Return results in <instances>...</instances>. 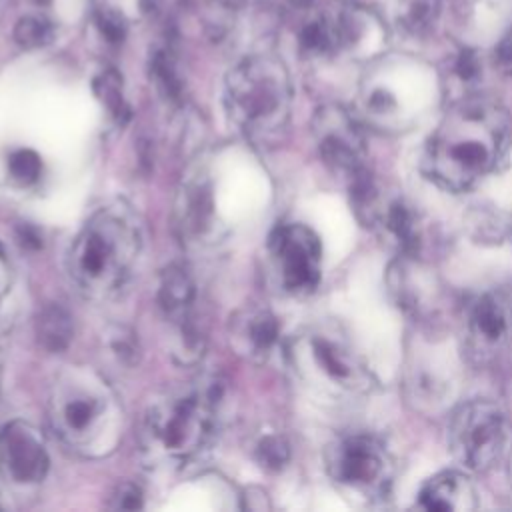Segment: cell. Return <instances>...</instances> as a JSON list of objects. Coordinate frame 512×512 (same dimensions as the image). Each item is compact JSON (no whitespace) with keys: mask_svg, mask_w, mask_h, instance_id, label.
<instances>
[{"mask_svg":"<svg viewBox=\"0 0 512 512\" xmlns=\"http://www.w3.org/2000/svg\"><path fill=\"white\" fill-rule=\"evenodd\" d=\"M272 266L280 286L290 294H308L320 282L322 248L318 236L304 224H282L268 240Z\"/></svg>","mask_w":512,"mask_h":512,"instance_id":"cell-9","label":"cell"},{"mask_svg":"<svg viewBox=\"0 0 512 512\" xmlns=\"http://www.w3.org/2000/svg\"><path fill=\"white\" fill-rule=\"evenodd\" d=\"M300 50L306 56H328L344 46L340 20H330L326 16H316L308 20L300 30Z\"/></svg>","mask_w":512,"mask_h":512,"instance_id":"cell-16","label":"cell"},{"mask_svg":"<svg viewBox=\"0 0 512 512\" xmlns=\"http://www.w3.org/2000/svg\"><path fill=\"white\" fill-rule=\"evenodd\" d=\"M72 334H74L72 318L62 306L50 304L42 308V312L36 318V338L44 350L48 352L66 350L72 340Z\"/></svg>","mask_w":512,"mask_h":512,"instance_id":"cell-17","label":"cell"},{"mask_svg":"<svg viewBox=\"0 0 512 512\" xmlns=\"http://www.w3.org/2000/svg\"><path fill=\"white\" fill-rule=\"evenodd\" d=\"M48 420L62 444L82 456L114 450L122 434V406L110 384L92 368L70 366L48 396Z\"/></svg>","mask_w":512,"mask_h":512,"instance_id":"cell-3","label":"cell"},{"mask_svg":"<svg viewBox=\"0 0 512 512\" xmlns=\"http://www.w3.org/2000/svg\"><path fill=\"white\" fill-rule=\"evenodd\" d=\"M212 218V194L202 182L186 186L180 202V226L186 234L200 236L208 230Z\"/></svg>","mask_w":512,"mask_h":512,"instance_id":"cell-18","label":"cell"},{"mask_svg":"<svg viewBox=\"0 0 512 512\" xmlns=\"http://www.w3.org/2000/svg\"><path fill=\"white\" fill-rule=\"evenodd\" d=\"M436 16V2L434 0H406L402 10V24L410 32H422L426 30Z\"/></svg>","mask_w":512,"mask_h":512,"instance_id":"cell-24","label":"cell"},{"mask_svg":"<svg viewBox=\"0 0 512 512\" xmlns=\"http://www.w3.org/2000/svg\"><path fill=\"white\" fill-rule=\"evenodd\" d=\"M290 358L298 376L316 390L344 396L370 388V372L350 346L332 328H312L290 346Z\"/></svg>","mask_w":512,"mask_h":512,"instance_id":"cell-6","label":"cell"},{"mask_svg":"<svg viewBox=\"0 0 512 512\" xmlns=\"http://www.w3.org/2000/svg\"><path fill=\"white\" fill-rule=\"evenodd\" d=\"M496 60L498 66L506 72H512V30L502 38V42L496 48Z\"/></svg>","mask_w":512,"mask_h":512,"instance_id":"cell-27","label":"cell"},{"mask_svg":"<svg viewBox=\"0 0 512 512\" xmlns=\"http://www.w3.org/2000/svg\"><path fill=\"white\" fill-rule=\"evenodd\" d=\"M94 22H96V28H98L100 36L108 44H122L124 42L128 22H126L122 12H118L112 6H100L94 14Z\"/></svg>","mask_w":512,"mask_h":512,"instance_id":"cell-22","label":"cell"},{"mask_svg":"<svg viewBox=\"0 0 512 512\" xmlns=\"http://www.w3.org/2000/svg\"><path fill=\"white\" fill-rule=\"evenodd\" d=\"M510 480H512V458H510Z\"/></svg>","mask_w":512,"mask_h":512,"instance_id":"cell-30","label":"cell"},{"mask_svg":"<svg viewBox=\"0 0 512 512\" xmlns=\"http://www.w3.org/2000/svg\"><path fill=\"white\" fill-rule=\"evenodd\" d=\"M448 444L458 462L470 470L490 468L506 444V422L502 410L488 400L462 404L450 420Z\"/></svg>","mask_w":512,"mask_h":512,"instance_id":"cell-7","label":"cell"},{"mask_svg":"<svg viewBox=\"0 0 512 512\" xmlns=\"http://www.w3.org/2000/svg\"><path fill=\"white\" fill-rule=\"evenodd\" d=\"M216 398L200 388L166 390L144 414L142 452L154 464H180L192 458L214 428Z\"/></svg>","mask_w":512,"mask_h":512,"instance_id":"cell-5","label":"cell"},{"mask_svg":"<svg viewBox=\"0 0 512 512\" xmlns=\"http://www.w3.org/2000/svg\"><path fill=\"white\" fill-rule=\"evenodd\" d=\"M278 340V322L262 308L240 310L230 324V342L238 354L250 360H264Z\"/></svg>","mask_w":512,"mask_h":512,"instance_id":"cell-13","label":"cell"},{"mask_svg":"<svg viewBox=\"0 0 512 512\" xmlns=\"http://www.w3.org/2000/svg\"><path fill=\"white\" fill-rule=\"evenodd\" d=\"M50 458L42 434L24 420H14L0 432V470L14 486L40 484Z\"/></svg>","mask_w":512,"mask_h":512,"instance_id":"cell-11","label":"cell"},{"mask_svg":"<svg viewBox=\"0 0 512 512\" xmlns=\"http://www.w3.org/2000/svg\"><path fill=\"white\" fill-rule=\"evenodd\" d=\"M158 302L166 318H170L180 328L194 322L192 312L196 302V290L192 278L184 268L170 266L164 270L158 288Z\"/></svg>","mask_w":512,"mask_h":512,"instance_id":"cell-15","label":"cell"},{"mask_svg":"<svg viewBox=\"0 0 512 512\" xmlns=\"http://www.w3.org/2000/svg\"><path fill=\"white\" fill-rule=\"evenodd\" d=\"M142 252V224L132 206L118 200L98 208L68 252V274L90 300L116 296L130 280Z\"/></svg>","mask_w":512,"mask_h":512,"instance_id":"cell-2","label":"cell"},{"mask_svg":"<svg viewBox=\"0 0 512 512\" xmlns=\"http://www.w3.org/2000/svg\"><path fill=\"white\" fill-rule=\"evenodd\" d=\"M224 102L230 120L248 140L274 142L286 128L292 106L284 62L272 54L246 56L226 76Z\"/></svg>","mask_w":512,"mask_h":512,"instance_id":"cell-4","label":"cell"},{"mask_svg":"<svg viewBox=\"0 0 512 512\" xmlns=\"http://www.w3.org/2000/svg\"><path fill=\"white\" fill-rule=\"evenodd\" d=\"M324 164L348 180L364 170L362 152L364 142L354 118L336 104H326L316 110L312 120Z\"/></svg>","mask_w":512,"mask_h":512,"instance_id":"cell-10","label":"cell"},{"mask_svg":"<svg viewBox=\"0 0 512 512\" xmlns=\"http://www.w3.org/2000/svg\"><path fill=\"white\" fill-rule=\"evenodd\" d=\"M6 2H8V0H0V16H2V12H4V8H6Z\"/></svg>","mask_w":512,"mask_h":512,"instance_id":"cell-29","label":"cell"},{"mask_svg":"<svg viewBox=\"0 0 512 512\" xmlns=\"http://www.w3.org/2000/svg\"><path fill=\"white\" fill-rule=\"evenodd\" d=\"M42 170L40 156L30 148H20L8 158V172L20 184H32L38 180Z\"/></svg>","mask_w":512,"mask_h":512,"instance_id":"cell-23","label":"cell"},{"mask_svg":"<svg viewBox=\"0 0 512 512\" xmlns=\"http://www.w3.org/2000/svg\"><path fill=\"white\" fill-rule=\"evenodd\" d=\"M110 508H114V510H136V508H142V492H140V488L130 484V482L120 484L114 490V494H112Z\"/></svg>","mask_w":512,"mask_h":512,"instance_id":"cell-26","label":"cell"},{"mask_svg":"<svg viewBox=\"0 0 512 512\" xmlns=\"http://www.w3.org/2000/svg\"><path fill=\"white\" fill-rule=\"evenodd\" d=\"M330 478L360 496H380L392 478V460L384 444L370 434L344 436L328 448Z\"/></svg>","mask_w":512,"mask_h":512,"instance_id":"cell-8","label":"cell"},{"mask_svg":"<svg viewBox=\"0 0 512 512\" xmlns=\"http://www.w3.org/2000/svg\"><path fill=\"white\" fill-rule=\"evenodd\" d=\"M150 78L164 100L172 104H178L182 100L184 82L178 72L174 54L170 50L166 48L154 50V54L150 56Z\"/></svg>","mask_w":512,"mask_h":512,"instance_id":"cell-19","label":"cell"},{"mask_svg":"<svg viewBox=\"0 0 512 512\" xmlns=\"http://www.w3.org/2000/svg\"><path fill=\"white\" fill-rule=\"evenodd\" d=\"M290 456V448L282 436H266L258 442L256 458L266 470H280Z\"/></svg>","mask_w":512,"mask_h":512,"instance_id":"cell-25","label":"cell"},{"mask_svg":"<svg viewBox=\"0 0 512 512\" xmlns=\"http://www.w3.org/2000/svg\"><path fill=\"white\" fill-rule=\"evenodd\" d=\"M54 22L46 16H24L14 26V40L22 48H42L54 38Z\"/></svg>","mask_w":512,"mask_h":512,"instance_id":"cell-21","label":"cell"},{"mask_svg":"<svg viewBox=\"0 0 512 512\" xmlns=\"http://www.w3.org/2000/svg\"><path fill=\"white\" fill-rule=\"evenodd\" d=\"M340 2H354V0H340Z\"/></svg>","mask_w":512,"mask_h":512,"instance_id":"cell-31","label":"cell"},{"mask_svg":"<svg viewBox=\"0 0 512 512\" xmlns=\"http://www.w3.org/2000/svg\"><path fill=\"white\" fill-rule=\"evenodd\" d=\"M476 488L468 476L446 470L430 478L418 496V506L436 512H470L478 506Z\"/></svg>","mask_w":512,"mask_h":512,"instance_id":"cell-14","label":"cell"},{"mask_svg":"<svg viewBox=\"0 0 512 512\" xmlns=\"http://www.w3.org/2000/svg\"><path fill=\"white\" fill-rule=\"evenodd\" d=\"M288 4H292V6H296V8H308L314 0H286Z\"/></svg>","mask_w":512,"mask_h":512,"instance_id":"cell-28","label":"cell"},{"mask_svg":"<svg viewBox=\"0 0 512 512\" xmlns=\"http://www.w3.org/2000/svg\"><path fill=\"white\" fill-rule=\"evenodd\" d=\"M512 314L500 296L478 298L468 314V350L476 362H490L510 340Z\"/></svg>","mask_w":512,"mask_h":512,"instance_id":"cell-12","label":"cell"},{"mask_svg":"<svg viewBox=\"0 0 512 512\" xmlns=\"http://www.w3.org/2000/svg\"><path fill=\"white\" fill-rule=\"evenodd\" d=\"M510 118L496 100L474 96L454 104L428 140L424 170L438 186L462 192L506 154Z\"/></svg>","mask_w":512,"mask_h":512,"instance_id":"cell-1","label":"cell"},{"mask_svg":"<svg viewBox=\"0 0 512 512\" xmlns=\"http://www.w3.org/2000/svg\"><path fill=\"white\" fill-rule=\"evenodd\" d=\"M94 92L98 96V100L106 106V110L110 112V116L124 124L126 118L130 116V108L128 102L124 98V88H122V76L108 68L104 72H100L94 80Z\"/></svg>","mask_w":512,"mask_h":512,"instance_id":"cell-20","label":"cell"}]
</instances>
